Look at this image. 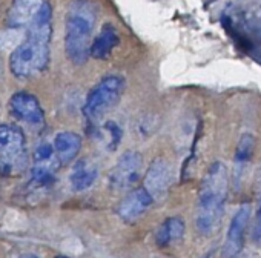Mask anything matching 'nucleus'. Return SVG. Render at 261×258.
<instances>
[{
    "mask_svg": "<svg viewBox=\"0 0 261 258\" xmlns=\"http://www.w3.org/2000/svg\"><path fill=\"white\" fill-rule=\"evenodd\" d=\"M8 109L14 118L30 126H43L45 124V112L39 98L30 92L20 91L11 95L8 101Z\"/></svg>",
    "mask_w": 261,
    "mask_h": 258,
    "instance_id": "6e6552de",
    "label": "nucleus"
},
{
    "mask_svg": "<svg viewBox=\"0 0 261 258\" xmlns=\"http://www.w3.org/2000/svg\"><path fill=\"white\" fill-rule=\"evenodd\" d=\"M229 191L227 168L221 162H214L198 191L195 226L201 235H212L221 224Z\"/></svg>",
    "mask_w": 261,
    "mask_h": 258,
    "instance_id": "f03ea898",
    "label": "nucleus"
},
{
    "mask_svg": "<svg viewBox=\"0 0 261 258\" xmlns=\"http://www.w3.org/2000/svg\"><path fill=\"white\" fill-rule=\"evenodd\" d=\"M56 258H68V256H65V255H57Z\"/></svg>",
    "mask_w": 261,
    "mask_h": 258,
    "instance_id": "aec40b11",
    "label": "nucleus"
},
{
    "mask_svg": "<svg viewBox=\"0 0 261 258\" xmlns=\"http://www.w3.org/2000/svg\"><path fill=\"white\" fill-rule=\"evenodd\" d=\"M60 165V160L56 156L53 145L42 143L36 148L33 156V186L37 189H46L53 186L56 180V171Z\"/></svg>",
    "mask_w": 261,
    "mask_h": 258,
    "instance_id": "0eeeda50",
    "label": "nucleus"
},
{
    "mask_svg": "<svg viewBox=\"0 0 261 258\" xmlns=\"http://www.w3.org/2000/svg\"><path fill=\"white\" fill-rule=\"evenodd\" d=\"M19 258H39V256L34 255V253H23V255H20Z\"/></svg>",
    "mask_w": 261,
    "mask_h": 258,
    "instance_id": "6ab92c4d",
    "label": "nucleus"
},
{
    "mask_svg": "<svg viewBox=\"0 0 261 258\" xmlns=\"http://www.w3.org/2000/svg\"><path fill=\"white\" fill-rule=\"evenodd\" d=\"M250 237H252V241H255L256 244H261V198L258 201V206H256V211H255V215H253Z\"/></svg>",
    "mask_w": 261,
    "mask_h": 258,
    "instance_id": "a211bd4d",
    "label": "nucleus"
},
{
    "mask_svg": "<svg viewBox=\"0 0 261 258\" xmlns=\"http://www.w3.org/2000/svg\"><path fill=\"white\" fill-rule=\"evenodd\" d=\"M154 198L149 195V192L145 188H137L130 191L118 204V215L123 221L126 223H133L139 220L152 204Z\"/></svg>",
    "mask_w": 261,
    "mask_h": 258,
    "instance_id": "9b49d317",
    "label": "nucleus"
},
{
    "mask_svg": "<svg viewBox=\"0 0 261 258\" xmlns=\"http://www.w3.org/2000/svg\"><path fill=\"white\" fill-rule=\"evenodd\" d=\"M186 232V226L183 218L180 217H169L166 218L155 234V241L160 247H169L183 238Z\"/></svg>",
    "mask_w": 261,
    "mask_h": 258,
    "instance_id": "f3484780",
    "label": "nucleus"
},
{
    "mask_svg": "<svg viewBox=\"0 0 261 258\" xmlns=\"http://www.w3.org/2000/svg\"><path fill=\"white\" fill-rule=\"evenodd\" d=\"M253 149H255V140L250 134H243L238 140L237 149H235V156H233V185L235 188H240L241 180L244 177V172L252 160L253 156Z\"/></svg>",
    "mask_w": 261,
    "mask_h": 258,
    "instance_id": "ddd939ff",
    "label": "nucleus"
},
{
    "mask_svg": "<svg viewBox=\"0 0 261 258\" xmlns=\"http://www.w3.org/2000/svg\"><path fill=\"white\" fill-rule=\"evenodd\" d=\"M46 0H13L8 11V25L11 28H25L39 13Z\"/></svg>",
    "mask_w": 261,
    "mask_h": 258,
    "instance_id": "f8f14e48",
    "label": "nucleus"
},
{
    "mask_svg": "<svg viewBox=\"0 0 261 258\" xmlns=\"http://www.w3.org/2000/svg\"><path fill=\"white\" fill-rule=\"evenodd\" d=\"M126 89V80L121 75H105L88 94L83 114L89 121L101 120L111 109H114Z\"/></svg>",
    "mask_w": 261,
    "mask_h": 258,
    "instance_id": "39448f33",
    "label": "nucleus"
},
{
    "mask_svg": "<svg viewBox=\"0 0 261 258\" xmlns=\"http://www.w3.org/2000/svg\"><path fill=\"white\" fill-rule=\"evenodd\" d=\"M249 220H250V204L246 203L237 209V212L233 214V217L230 220V224H229V229L226 234V240H224V246H223V255L226 258H235L243 250Z\"/></svg>",
    "mask_w": 261,
    "mask_h": 258,
    "instance_id": "1a4fd4ad",
    "label": "nucleus"
},
{
    "mask_svg": "<svg viewBox=\"0 0 261 258\" xmlns=\"http://www.w3.org/2000/svg\"><path fill=\"white\" fill-rule=\"evenodd\" d=\"M97 10L91 0H72L65 20V53L71 63L88 62Z\"/></svg>",
    "mask_w": 261,
    "mask_h": 258,
    "instance_id": "7ed1b4c3",
    "label": "nucleus"
},
{
    "mask_svg": "<svg viewBox=\"0 0 261 258\" xmlns=\"http://www.w3.org/2000/svg\"><path fill=\"white\" fill-rule=\"evenodd\" d=\"M97 175H98L97 165L94 162H91L89 159H82V160L75 162V165L71 171V175H69L71 186L77 192L85 191L94 185V182L97 180Z\"/></svg>",
    "mask_w": 261,
    "mask_h": 258,
    "instance_id": "dca6fc26",
    "label": "nucleus"
},
{
    "mask_svg": "<svg viewBox=\"0 0 261 258\" xmlns=\"http://www.w3.org/2000/svg\"><path fill=\"white\" fill-rule=\"evenodd\" d=\"M53 36V10L48 2L27 27L23 40L14 48L10 57V69L17 79H30L48 68Z\"/></svg>",
    "mask_w": 261,
    "mask_h": 258,
    "instance_id": "f257e3e1",
    "label": "nucleus"
},
{
    "mask_svg": "<svg viewBox=\"0 0 261 258\" xmlns=\"http://www.w3.org/2000/svg\"><path fill=\"white\" fill-rule=\"evenodd\" d=\"M143 169V157L137 151H126L112 168L109 174V185L115 191H126L134 188Z\"/></svg>",
    "mask_w": 261,
    "mask_h": 258,
    "instance_id": "423d86ee",
    "label": "nucleus"
},
{
    "mask_svg": "<svg viewBox=\"0 0 261 258\" xmlns=\"http://www.w3.org/2000/svg\"><path fill=\"white\" fill-rule=\"evenodd\" d=\"M27 166L28 151L22 127L14 123H0V175H22Z\"/></svg>",
    "mask_w": 261,
    "mask_h": 258,
    "instance_id": "20e7f679",
    "label": "nucleus"
},
{
    "mask_svg": "<svg viewBox=\"0 0 261 258\" xmlns=\"http://www.w3.org/2000/svg\"><path fill=\"white\" fill-rule=\"evenodd\" d=\"M53 148H54L56 156L60 160V163H69L79 156V152L82 149V139L75 133L63 131L54 137Z\"/></svg>",
    "mask_w": 261,
    "mask_h": 258,
    "instance_id": "2eb2a0df",
    "label": "nucleus"
},
{
    "mask_svg": "<svg viewBox=\"0 0 261 258\" xmlns=\"http://www.w3.org/2000/svg\"><path fill=\"white\" fill-rule=\"evenodd\" d=\"M171 183H172V171L169 163L162 157L155 159L146 171L143 188L149 192L154 201H160L166 197Z\"/></svg>",
    "mask_w": 261,
    "mask_h": 258,
    "instance_id": "9d476101",
    "label": "nucleus"
},
{
    "mask_svg": "<svg viewBox=\"0 0 261 258\" xmlns=\"http://www.w3.org/2000/svg\"><path fill=\"white\" fill-rule=\"evenodd\" d=\"M120 43V36L115 30V27L106 23L101 27L100 33L92 39L89 56L97 60H105L111 56L112 49Z\"/></svg>",
    "mask_w": 261,
    "mask_h": 258,
    "instance_id": "4468645a",
    "label": "nucleus"
}]
</instances>
